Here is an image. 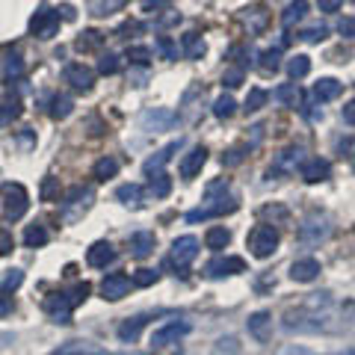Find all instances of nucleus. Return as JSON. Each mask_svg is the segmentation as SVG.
<instances>
[{"label": "nucleus", "mask_w": 355, "mask_h": 355, "mask_svg": "<svg viewBox=\"0 0 355 355\" xmlns=\"http://www.w3.org/2000/svg\"><path fill=\"white\" fill-rule=\"evenodd\" d=\"M299 175L308 184H320V181H329L332 166H329V160H323V157H311V160H302Z\"/></svg>", "instance_id": "obj_10"}, {"label": "nucleus", "mask_w": 355, "mask_h": 355, "mask_svg": "<svg viewBox=\"0 0 355 355\" xmlns=\"http://www.w3.org/2000/svg\"><path fill=\"white\" fill-rule=\"evenodd\" d=\"M325 36H329V27H325V24L308 27V30H302V33H299V39H305V42H308V45H320Z\"/></svg>", "instance_id": "obj_37"}, {"label": "nucleus", "mask_w": 355, "mask_h": 355, "mask_svg": "<svg viewBox=\"0 0 355 355\" xmlns=\"http://www.w3.org/2000/svg\"><path fill=\"white\" fill-rule=\"evenodd\" d=\"M157 281H160V272L157 270H136V275H133L136 288H151V284H157Z\"/></svg>", "instance_id": "obj_41"}, {"label": "nucleus", "mask_w": 355, "mask_h": 355, "mask_svg": "<svg viewBox=\"0 0 355 355\" xmlns=\"http://www.w3.org/2000/svg\"><path fill=\"white\" fill-rule=\"evenodd\" d=\"M279 231L272 228V225H258V228H252L249 234V249L255 258H270V255L279 249Z\"/></svg>", "instance_id": "obj_2"}, {"label": "nucleus", "mask_w": 355, "mask_h": 355, "mask_svg": "<svg viewBox=\"0 0 355 355\" xmlns=\"http://www.w3.org/2000/svg\"><path fill=\"white\" fill-rule=\"evenodd\" d=\"M169 190H172V178L169 175H166V172L151 175V195H154V199H166Z\"/></svg>", "instance_id": "obj_34"}, {"label": "nucleus", "mask_w": 355, "mask_h": 355, "mask_svg": "<svg viewBox=\"0 0 355 355\" xmlns=\"http://www.w3.org/2000/svg\"><path fill=\"white\" fill-rule=\"evenodd\" d=\"M125 3L127 0H86V12L92 18H107V15L118 12Z\"/></svg>", "instance_id": "obj_16"}, {"label": "nucleus", "mask_w": 355, "mask_h": 355, "mask_svg": "<svg viewBox=\"0 0 355 355\" xmlns=\"http://www.w3.org/2000/svg\"><path fill=\"white\" fill-rule=\"evenodd\" d=\"M222 83L228 86V89H237L243 83V68H228V72H225V77H222Z\"/></svg>", "instance_id": "obj_48"}, {"label": "nucleus", "mask_w": 355, "mask_h": 355, "mask_svg": "<svg viewBox=\"0 0 355 355\" xmlns=\"http://www.w3.org/2000/svg\"><path fill=\"white\" fill-rule=\"evenodd\" d=\"M172 6V0H145L142 9L145 12H160V9H169Z\"/></svg>", "instance_id": "obj_54"}, {"label": "nucleus", "mask_w": 355, "mask_h": 355, "mask_svg": "<svg viewBox=\"0 0 355 355\" xmlns=\"http://www.w3.org/2000/svg\"><path fill=\"white\" fill-rule=\"evenodd\" d=\"M116 199L122 204H131V207H140L142 204V186L140 184H122L116 190Z\"/></svg>", "instance_id": "obj_24"}, {"label": "nucleus", "mask_w": 355, "mask_h": 355, "mask_svg": "<svg viewBox=\"0 0 355 355\" xmlns=\"http://www.w3.org/2000/svg\"><path fill=\"white\" fill-rule=\"evenodd\" d=\"M101 45H104V33H98V30H83V33L77 36V42H74V47H77L80 54L98 51Z\"/></svg>", "instance_id": "obj_22"}, {"label": "nucleus", "mask_w": 355, "mask_h": 355, "mask_svg": "<svg viewBox=\"0 0 355 355\" xmlns=\"http://www.w3.org/2000/svg\"><path fill=\"white\" fill-rule=\"evenodd\" d=\"M258 65H261L263 74H275V72L281 68V51H279V47H270V51H263Z\"/></svg>", "instance_id": "obj_33"}, {"label": "nucleus", "mask_w": 355, "mask_h": 355, "mask_svg": "<svg viewBox=\"0 0 355 355\" xmlns=\"http://www.w3.org/2000/svg\"><path fill=\"white\" fill-rule=\"evenodd\" d=\"M184 334H190V323H166L151 334V343H154V349L172 347V343H178Z\"/></svg>", "instance_id": "obj_6"}, {"label": "nucleus", "mask_w": 355, "mask_h": 355, "mask_svg": "<svg viewBox=\"0 0 355 355\" xmlns=\"http://www.w3.org/2000/svg\"><path fill=\"white\" fill-rule=\"evenodd\" d=\"M338 33H341L343 39H355V15L341 18V21H338Z\"/></svg>", "instance_id": "obj_49"}, {"label": "nucleus", "mask_w": 355, "mask_h": 355, "mask_svg": "<svg viewBox=\"0 0 355 355\" xmlns=\"http://www.w3.org/2000/svg\"><path fill=\"white\" fill-rule=\"evenodd\" d=\"M24 74V63H21V56H9L6 59V77L12 80V77H21Z\"/></svg>", "instance_id": "obj_47"}, {"label": "nucleus", "mask_w": 355, "mask_h": 355, "mask_svg": "<svg viewBox=\"0 0 355 355\" xmlns=\"http://www.w3.org/2000/svg\"><path fill=\"white\" fill-rule=\"evenodd\" d=\"M59 12H63V21H74V15H77V12H74V9H72V6H68V3H65L63 9H59Z\"/></svg>", "instance_id": "obj_59"}, {"label": "nucleus", "mask_w": 355, "mask_h": 355, "mask_svg": "<svg viewBox=\"0 0 355 355\" xmlns=\"http://www.w3.org/2000/svg\"><path fill=\"white\" fill-rule=\"evenodd\" d=\"M311 72V56H305V54H296L288 59V74H290V80H302V77H308Z\"/></svg>", "instance_id": "obj_25"}, {"label": "nucleus", "mask_w": 355, "mask_h": 355, "mask_svg": "<svg viewBox=\"0 0 355 355\" xmlns=\"http://www.w3.org/2000/svg\"><path fill=\"white\" fill-rule=\"evenodd\" d=\"M181 148V140H175V142H169L166 148H160L154 157H148L145 160V175H157V172H163V166L172 160V154Z\"/></svg>", "instance_id": "obj_14"}, {"label": "nucleus", "mask_w": 355, "mask_h": 355, "mask_svg": "<svg viewBox=\"0 0 355 355\" xmlns=\"http://www.w3.org/2000/svg\"><path fill=\"white\" fill-rule=\"evenodd\" d=\"M234 110H237V104H234L231 95H219L213 101V116L216 118H228V116H234Z\"/></svg>", "instance_id": "obj_36"}, {"label": "nucleus", "mask_w": 355, "mask_h": 355, "mask_svg": "<svg viewBox=\"0 0 355 355\" xmlns=\"http://www.w3.org/2000/svg\"><path fill=\"white\" fill-rule=\"evenodd\" d=\"M145 317H133V320H127V323H122V325H118V338H122V341H136V338H140V332L145 329Z\"/></svg>", "instance_id": "obj_32"}, {"label": "nucleus", "mask_w": 355, "mask_h": 355, "mask_svg": "<svg viewBox=\"0 0 355 355\" xmlns=\"http://www.w3.org/2000/svg\"><path fill=\"white\" fill-rule=\"evenodd\" d=\"M181 47H184V56H186V59H202L204 51H207V45L202 42L199 33H186V36L181 39Z\"/></svg>", "instance_id": "obj_23"}, {"label": "nucleus", "mask_w": 355, "mask_h": 355, "mask_svg": "<svg viewBox=\"0 0 355 355\" xmlns=\"http://www.w3.org/2000/svg\"><path fill=\"white\" fill-rule=\"evenodd\" d=\"M47 113H51V118H56V122H59V118H68L74 113V101L68 95H54L51 98V110H47Z\"/></svg>", "instance_id": "obj_27"}, {"label": "nucleus", "mask_w": 355, "mask_h": 355, "mask_svg": "<svg viewBox=\"0 0 355 355\" xmlns=\"http://www.w3.org/2000/svg\"><path fill=\"white\" fill-rule=\"evenodd\" d=\"M3 216L6 219H21V216L27 213V207H30V195L21 184H3Z\"/></svg>", "instance_id": "obj_1"}, {"label": "nucleus", "mask_w": 355, "mask_h": 355, "mask_svg": "<svg viewBox=\"0 0 355 355\" xmlns=\"http://www.w3.org/2000/svg\"><path fill=\"white\" fill-rule=\"evenodd\" d=\"M243 21L249 27V33H261L270 24V15H266L263 6H249V9H243Z\"/></svg>", "instance_id": "obj_18"}, {"label": "nucleus", "mask_w": 355, "mask_h": 355, "mask_svg": "<svg viewBox=\"0 0 355 355\" xmlns=\"http://www.w3.org/2000/svg\"><path fill=\"white\" fill-rule=\"evenodd\" d=\"M59 30V9L51 6H39L33 18H30V33L36 39H54Z\"/></svg>", "instance_id": "obj_3"}, {"label": "nucleus", "mask_w": 355, "mask_h": 355, "mask_svg": "<svg viewBox=\"0 0 355 355\" xmlns=\"http://www.w3.org/2000/svg\"><path fill=\"white\" fill-rule=\"evenodd\" d=\"M270 314L266 311H258V314H252L249 317V332H252V338H258L261 343L270 341Z\"/></svg>", "instance_id": "obj_19"}, {"label": "nucleus", "mask_w": 355, "mask_h": 355, "mask_svg": "<svg viewBox=\"0 0 355 355\" xmlns=\"http://www.w3.org/2000/svg\"><path fill=\"white\" fill-rule=\"evenodd\" d=\"M204 243H207V249L222 252L225 246L231 243V231H228V228H219V225H216V228H211V231L204 234Z\"/></svg>", "instance_id": "obj_26"}, {"label": "nucleus", "mask_w": 355, "mask_h": 355, "mask_svg": "<svg viewBox=\"0 0 355 355\" xmlns=\"http://www.w3.org/2000/svg\"><path fill=\"white\" fill-rule=\"evenodd\" d=\"M127 59H131V65H148V59H151V51H148L145 45H133L127 47Z\"/></svg>", "instance_id": "obj_40"}, {"label": "nucleus", "mask_w": 355, "mask_h": 355, "mask_svg": "<svg viewBox=\"0 0 355 355\" xmlns=\"http://www.w3.org/2000/svg\"><path fill=\"white\" fill-rule=\"evenodd\" d=\"M118 172V160H113V157H101L95 166H92V178L95 181H107V178H113Z\"/></svg>", "instance_id": "obj_30"}, {"label": "nucleus", "mask_w": 355, "mask_h": 355, "mask_svg": "<svg viewBox=\"0 0 355 355\" xmlns=\"http://www.w3.org/2000/svg\"><path fill=\"white\" fill-rule=\"evenodd\" d=\"M320 275V261H314V258H299V261H293L290 266V279L293 281H302V284H308L314 281Z\"/></svg>", "instance_id": "obj_13"}, {"label": "nucleus", "mask_w": 355, "mask_h": 355, "mask_svg": "<svg viewBox=\"0 0 355 355\" xmlns=\"http://www.w3.org/2000/svg\"><path fill=\"white\" fill-rule=\"evenodd\" d=\"M317 101H334V98L341 95V80H334V77H320L317 83H314V92H311Z\"/></svg>", "instance_id": "obj_17"}, {"label": "nucleus", "mask_w": 355, "mask_h": 355, "mask_svg": "<svg viewBox=\"0 0 355 355\" xmlns=\"http://www.w3.org/2000/svg\"><path fill=\"white\" fill-rule=\"evenodd\" d=\"M305 15H308V0H290V3L284 6V12H281V24L293 27L296 21H302Z\"/></svg>", "instance_id": "obj_21"}, {"label": "nucleus", "mask_w": 355, "mask_h": 355, "mask_svg": "<svg viewBox=\"0 0 355 355\" xmlns=\"http://www.w3.org/2000/svg\"><path fill=\"white\" fill-rule=\"evenodd\" d=\"M317 3H320V9H323V12H338L343 0H317Z\"/></svg>", "instance_id": "obj_56"}, {"label": "nucleus", "mask_w": 355, "mask_h": 355, "mask_svg": "<svg viewBox=\"0 0 355 355\" xmlns=\"http://www.w3.org/2000/svg\"><path fill=\"white\" fill-rule=\"evenodd\" d=\"M72 308H74V302L68 293H51L45 299V311L51 314L56 323H72Z\"/></svg>", "instance_id": "obj_8"}, {"label": "nucleus", "mask_w": 355, "mask_h": 355, "mask_svg": "<svg viewBox=\"0 0 355 355\" xmlns=\"http://www.w3.org/2000/svg\"><path fill=\"white\" fill-rule=\"evenodd\" d=\"M343 355H355V349H347V352H343Z\"/></svg>", "instance_id": "obj_60"}, {"label": "nucleus", "mask_w": 355, "mask_h": 355, "mask_svg": "<svg viewBox=\"0 0 355 355\" xmlns=\"http://www.w3.org/2000/svg\"><path fill=\"white\" fill-rule=\"evenodd\" d=\"M352 3H355V0H352Z\"/></svg>", "instance_id": "obj_61"}, {"label": "nucleus", "mask_w": 355, "mask_h": 355, "mask_svg": "<svg viewBox=\"0 0 355 355\" xmlns=\"http://www.w3.org/2000/svg\"><path fill=\"white\" fill-rule=\"evenodd\" d=\"M302 148H288L279 160H275V172H293L296 169V163H302Z\"/></svg>", "instance_id": "obj_28"}, {"label": "nucleus", "mask_w": 355, "mask_h": 355, "mask_svg": "<svg viewBox=\"0 0 355 355\" xmlns=\"http://www.w3.org/2000/svg\"><path fill=\"white\" fill-rule=\"evenodd\" d=\"M225 202V199H222ZM211 204V207H199V211H190L186 213V222H204V219H211V216H219V213H225V211H234V202H228V204Z\"/></svg>", "instance_id": "obj_20"}, {"label": "nucleus", "mask_w": 355, "mask_h": 355, "mask_svg": "<svg viewBox=\"0 0 355 355\" xmlns=\"http://www.w3.org/2000/svg\"><path fill=\"white\" fill-rule=\"evenodd\" d=\"M325 234H329V228H325V225H323V228H317V222H305L299 228V237L305 243H314V240H320V237H325Z\"/></svg>", "instance_id": "obj_39"}, {"label": "nucleus", "mask_w": 355, "mask_h": 355, "mask_svg": "<svg viewBox=\"0 0 355 355\" xmlns=\"http://www.w3.org/2000/svg\"><path fill=\"white\" fill-rule=\"evenodd\" d=\"M222 163H225V166H237V163H243V148H231V151L222 157Z\"/></svg>", "instance_id": "obj_55"}, {"label": "nucleus", "mask_w": 355, "mask_h": 355, "mask_svg": "<svg viewBox=\"0 0 355 355\" xmlns=\"http://www.w3.org/2000/svg\"><path fill=\"white\" fill-rule=\"evenodd\" d=\"M15 311V299L12 296H6V290L0 293V317H9V314Z\"/></svg>", "instance_id": "obj_51"}, {"label": "nucleus", "mask_w": 355, "mask_h": 355, "mask_svg": "<svg viewBox=\"0 0 355 355\" xmlns=\"http://www.w3.org/2000/svg\"><path fill=\"white\" fill-rule=\"evenodd\" d=\"M266 98H270V95H266L263 89H252V92L246 95V113H258L261 107L266 104Z\"/></svg>", "instance_id": "obj_38"}, {"label": "nucleus", "mask_w": 355, "mask_h": 355, "mask_svg": "<svg viewBox=\"0 0 355 355\" xmlns=\"http://www.w3.org/2000/svg\"><path fill=\"white\" fill-rule=\"evenodd\" d=\"M116 261V249H113V243H107V240H98L89 246V252H86V263L89 266H95V270H104L107 263H113Z\"/></svg>", "instance_id": "obj_11"}, {"label": "nucleus", "mask_w": 355, "mask_h": 355, "mask_svg": "<svg viewBox=\"0 0 355 355\" xmlns=\"http://www.w3.org/2000/svg\"><path fill=\"white\" fill-rule=\"evenodd\" d=\"M63 80L72 86V89H80V92H89L95 86V72L86 68L83 63H68L63 68Z\"/></svg>", "instance_id": "obj_5"}, {"label": "nucleus", "mask_w": 355, "mask_h": 355, "mask_svg": "<svg viewBox=\"0 0 355 355\" xmlns=\"http://www.w3.org/2000/svg\"><path fill=\"white\" fill-rule=\"evenodd\" d=\"M83 199H92V190H89V186H72V190L65 193V204H77Z\"/></svg>", "instance_id": "obj_44"}, {"label": "nucleus", "mask_w": 355, "mask_h": 355, "mask_svg": "<svg viewBox=\"0 0 355 355\" xmlns=\"http://www.w3.org/2000/svg\"><path fill=\"white\" fill-rule=\"evenodd\" d=\"M157 47H160V54L166 56V59H178V47H175V42L169 36H160L157 39Z\"/></svg>", "instance_id": "obj_46"}, {"label": "nucleus", "mask_w": 355, "mask_h": 355, "mask_svg": "<svg viewBox=\"0 0 355 355\" xmlns=\"http://www.w3.org/2000/svg\"><path fill=\"white\" fill-rule=\"evenodd\" d=\"M178 21H181V15H178V12H172V9H169V15H163V18H160V21H157V24H160V27H169V24H178Z\"/></svg>", "instance_id": "obj_58"}, {"label": "nucleus", "mask_w": 355, "mask_h": 355, "mask_svg": "<svg viewBox=\"0 0 355 355\" xmlns=\"http://www.w3.org/2000/svg\"><path fill=\"white\" fill-rule=\"evenodd\" d=\"M118 72V56L116 54H101V59H98V74H116Z\"/></svg>", "instance_id": "obj_42"}, {"label": "nucleus", "mask_w": 355, "mask_h": 355, "mask_svg": "<svg viewBox=\"0 0 355 355\" xmlns=\"http://www.w3.org/2000/svg\"><path fill=\"white\" fill-rule=\"evenodd\" d=\"M15 249V240H12V234H9L6 228H0V258H3V255H9Z\"/></svg>", "instance_id": "obj_50"}, {"label": "nucleus", "mask_w": 355, "mask_h": 355, "mask_svg": "<svg viewBox=\"0 0 355 355\" xmlns=\"http://www.w3.org/2000/svg\"><path fill=\"white\" fill-rule=\"evenodd\" d=\"M272 98L275 101H281L284 107H293L296 110V104H299V89H296V83H284V86L275 89Z\"/></svg>", "instance_id": "obj_31"}, {"label": "nucleus", "mask_w": 355, "mask_h": 355, "mask_svg": "<svg viewBox=\"0 0 355 355\" xmlns=\"http://www.w3.org/2000/svg\"><path fill=\"white\" fill-rule=\"evenodd\" d=\"M24 284V272L21 270H9L3 275V290H15V288H21Z\"/></svg>", "instance_id": "obj_45"}, {"label": "nucleus", "mask_w": 355, "mask_h": 355, "mask_svg": "<svg viewBox=\"0 0 355 355\" xmlns=\"http://www.w3.org/2000/svg\"><path fill=\"white\" fill-rule=\"evenodd\" d=\"M195 255H199V240H195L193 234L178 237V240L172 243V249H169V266H175V270H186V266L195 261Z\"/></svg>", "instance_id": "obj_4"}, {"label": "nucleus", "mask_w": 355, "mask_h": 355, "mask_svg": "<svg viewBox=\"0 0 355 355\" xmlns=\"http://www.w3.org/2000/svg\"><path fill=\"white\" fill-rule=\"evenodd\" d=\"M59 199V181L56 178H45L42 181V202H56Z\"/></svg>", "instance_id": "obj_43"}, {"label": "nucleus", "mask_w": 355, "mask_h": 355, "mask_svg": "<svg viewBox=\"0 0 355 355\" xmlns=\"http://www.w3.org/2000/svg\"><path fill=\"white\" fill-rule=\"evenodd\" d=\"M246 272V261L243 258H213L211 263L204 266L207 279H225V275H237Z\"/></svg>", "instance_id": "obj_7"}, {"label": "nucleus", "mask_w": 355, "mask_h": 355, "mask_svg": "<svg viewBox=\"0 0 355 355\" xmlns=\"http://www.w3.org/2000/svg\"><path fill=\"white\" fill-rule=\"evenodd\" d=\"M89 290H92V288H89V284L83 281V284H77V288H74L72 293H68V296H72V302H74V305H80V302L86 299V296H89Z\"/></svg>", "instance_id": "obj_53"}, {"label": "nucleus", "mask_w": 355, "mask_h": 355, "mask_svg": "<svg viewBox=\"0 0 355 355\" xmlns=\"http://www.w3.org/2000/svg\"><path fill=\"white\" fill-rule=\"evenodd\" d=\"M207 163V148L204 145H195V148H190V151L184 154V160H181V178H195L202 172V166Z\"/></svg>", "instance_id": "obj_12"}, {"label": "nucleus", "mask_w": 355, "mask_h": 355, "mask_svg": "<svg viewBox=\"0 0 355 355\" xmlns=\"http://www.w3.org/2000/svg\"><path fill=\"white\" fill-rule=\"evenodd\" d=\"M154 252V234L151 231H136L133 237H131V255L133 258H148V255Z\"/></svg>", "instance_id": "obj_15"}, {"label": "nucleus", "mask_w": 355, "mask_h": 355, "mask_svg": "<svg viewBox=\"0 0 355 355\" xmlns=\"http://www.w3.org/2000/svg\"><path fill=\"white\" fill-rule=\"evenodd\" d=\"M18 116H21V104L18 101H0V127L12 125Z\"/></svg>", "instance_id": "obj_35"}, {"label": "nucleus", "mask_w": 355, "mask_h": 355, "mask_svg": "<svg viewBox=\"0 0 355 355\" xmlns=\"http://www.w3.org/2000/svg\"><path fill=\"white\" fill-rule=\"evenodd\" d=\"M343 122L347 125H355V101H349V104H343Z\"/></svg>", "instance_id": "obj_57"}, {"label": "nucleus", "mask_w": 355, "mask_h": 355, "mask_svg": "<svg viewBox=\"0 0 355 355\" xmlns=\"http://www.w3.org/2000/svg\"><path fill=\"white\" fill-rule=\"evenodd\" d=\"M127 290H131V279L122 275V272H113V275H107V279L101 281V296L104 299H110V302L125 299Z\"/></svg>", "instance_id": "obj_9"}, {"label": "nucleus", "mask_w": 355, "mask_h": 355, "mask_svg": "<svg viewBox=\"0 0 355 355\" xmlns=\"http://www.w3.org/2000/svg\"><path fill=\"white\" fill-rule=\"evenodd\" d=\"M140 30H145L140 21H127V24H122V27L116 30V36L118 39H127V33H140Z\"/></svg>", "instance_id": "obj_52"}, {"label": "nucleus", "mask_w": 355, "mask_h": 355, "mask_svg": "<svg viewBox=\"0 0 355 355\" xmlns=\"http://www.w3.org/2000/svg\"><path fill=\"white\" fill-rule=\"evenodd\" d=\"M24 243L30 246V249H39V246H45V243H47V228H45V225H39V222L27 225V228H24Z\"/></svg>", "instance_id": "obj_29"}]
</instances>
